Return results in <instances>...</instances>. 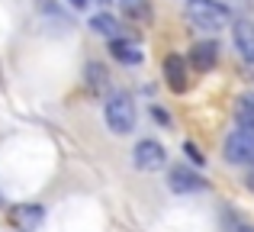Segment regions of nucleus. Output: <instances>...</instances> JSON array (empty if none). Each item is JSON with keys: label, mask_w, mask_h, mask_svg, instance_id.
<instances>
[{"label": "nucleus", "mask_w": 254, "mask_h": 232, "mask_svg": "<svg viewBox=\"0 0 254 232\" xmlns=\"http://www.w3.org/2000/svg\"><path fill=\"white\" fill-rule=\"evenodd\" d=\"M235 45L248 62H254V26L251 23H235Z\"/></svg>", "instance_id": "nucleus-10"}, {"label": "nucleus", "mask_w": 254, "mask_h": 232, "mask_svg": "<svg viewBox=\"0 0 254 232\" xmlns=\"http://www.w3.org/2000/svg\"><path fill=\"white\" fill-rule=\"evenodd\" d=\"M42 216H45V210L39 207V203H26V207H16V210H13L10 220H13V226H16L19 232H32V229H39Z\"/></svg>", "instance_id": "nucleus-5"}, {"label": "nucleus", "mask_w": 254, "mask_h": 232, "mask_svg": "<svg viewBox=\"0 0 254 232\" xmlns=\"http://www.w3.org/2000/svg\"><path fill=\"white\" fill-rule=\"evenodd\" d=\"M225 158L232 164H254V132L235 129L225 139Z\"/></svg>", "instance_id": "nucleus-3"}, {"label": "nucleus", "mask_w": 254, "mask_h": 232, "mask_svg": "<svg viewBox=\"0 0 254 232\" xmlns=\"http://www.w3.org/2000/svg\"><path fill=\"white\" fill-rule=\"evenodd\" d=\"M110 52H113V58H119V62H126V65L142 62V49H138L135 42H126V39H113Z\"/></svg>", "instance_id": "nucleus-9"}, {"label": "nucleus", "mask_w": 254, "mask_h": 232, "mask_svg": "<svg viewBox=\"0 0 254 232\" xmlns=\"http://www.w3.org/2000/svg\"><path fill=\"white\" fill-rule=\"evenodd\" d=\"M235 119H238V126H242V129L254 132V97H242V100H238Z\"/></svg>", "instance_id": "nucleus-12"}, {"label": "nucleus", "mask_w": 254, "mask_h": 232, "mask_svg": "<svg viewBox=\"0 0 254 232\" xmlns=\"http://www.w3.org/2000/svg\"><path fill=\"white\" fill-rule=\"evenodd\" d=\"M90 29L100 32V36H110V39L119 36V23H116V16H110V13H97V16L90 19Z\"/></svg>", "instance_id": "nucleus-11"}, {"label": "nucleus", "mask_w": 254, "mask_h": 232, "mask_svg": "<svg viewBox=\"0 0 254 232\" xmlns=\"http://www.w3.org/2000/svg\"><path fill=\"white\" fill-rule=\"evenodd\" d=\"M187 19L196 29H222L229 23V10L216 0H187Z\"/></svg>", "instance_id": "nucleus-1"}, {"label": "nucleus", "mask_w": 254, "mask_h": 232, "mask_svg": "<svg viewBox=\"0 0 254 232\" xmlns=\"http://www.w3.org/2000/svg\"><path fill=\"white\" fill-rule=\"evenodd\" d=\"M164 77H168V84H171L174 90H184L187 87L184 58H177V55H168V58H164Z\"/></svg>", "instance_id": "nucleus-8"}, {"label": "nucleus", "mask_w": 254, "mask_h": 232, "mask_svg": "<svg viewBox=\"0 0 254 232\" xmlns=\"http://www.w3.org/2000/svg\"><path fill=\"white\" fill-rule=\"evenodd\" d=\"M248 187L254 190V171H251V174H248Z\"/></svg>", "instance_id": "nucleus-16"}, {"label": "nucleus", "mask_w": 254, "mask_h": 232, "mask_svg": "<svg viewBox=\"0 0 254 232\" xmlns=\"http://www.w3.org/2000/svg\"><path fill=\"white\" fill-rule=\"evenodd\" d=\"M190 62H193V68L209 71L216 65V42H196L190 49Z\"/></svg>", "instance_id": "nucleus-7"}, {"label": "nucleus", "mask_w": 254, "mask_h": 232, "mask_svg": "<svg viewBox=\"0 0 254 232\" xmlns=\"http://www.w3.org/2000/svg\"><path fill=\"white\" fill-rule=\"evenodd\" d=\"M168 184H171V190H174V194H193V190H199V187H203L199 174H193L190 168H174Z\"/></svg>", "instance_id": "nucleus-6"}, {"label": "nucleus", "mask_w": 254, "mask_h": 232, "mask_svg": "<svg viewBox=\"0 0 254 232\" xmlns=\"http://www.w3.org/2000/svg\"><path fill=\"white\" fill-rule=\"evenodd\" d=\"M242 232H254V229H251V226H245V229H242Z\"/></svg>", "instance_id": "nucleus-17"}, {"label": "nucleus", "mask_w": 254, "mask_h": 232, "mask_svg": "<svg viewBox=\"0 0 254 232\" xmlns=\"http://www.w3.org/2000/svg\"><path fill=\"white\" fill-rule=\"evenodd\" d=\"M87 84L97 87V90L106 84V68H103V65H90V68H87Z\"/></svg>", "instance_id": "nucleus-13"}, {"label": "nucleus", "mask_w": 254, "mask_h": 232, "mask_svg": "<svg viewBox=\"0 0 254 232\" xmlns=\"http://www.w3.org/2000/svg\"><path fill=\"white\" fill-rule=\"evenodd\" d=\"M71 3H74L77 10H84V6H87V0H71Z\"/></svg>", "instance_id": "nucleus-15"}, {"label": "nucleus", "mask_w": 254, "mask_h": 232, "mask_svg": "<svg viewBox=\"0 0 254 232\" xmlns=\"http://www.w3.org/2000/svg\"><path fill=\"white\" fill-rule=\"evenodd\" d=\"M132 155H135V168L138 171H158V168H164V161H168L161 142H155V139H142Z\"/></svg>", "instance_id": "nucleus-4"}, {"label": "nucleus", "mask_w": 254, "mask_h": 232, "mask_svg": "<svg viewBox=\"0 0 254 232\" xmlns=\"http://www.w3.org/2000/svg\"><path fill=\"white\" fill-rule=\"evenodd\" d=\"M184 152L190 155V161H199V164H203V152H199V149H196L193 142H187V145H184Z\"/></svg>", "instance_id": "nucleus-14"}, {"label": "nucleus", "mask_w": 254, "mask_h": 232, "mask_svg": "<svg viewBox=\"0 0 254 232\" xmlns=\"http://www.w3.org/2000/svg\"><path fill=\"white\" fill-rule=\"evenodd\" d=\"M106 123H110V129L119 132V136L132 132V126H135V103L126 94H113L110 100H106Z\"/></svg>", "instance_id": "nucleus-2"}]
</instances>
